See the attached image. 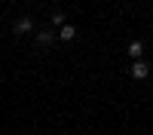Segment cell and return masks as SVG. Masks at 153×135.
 <instances>
[{"instance_id":"6da1fadb","label":"cell","mask_w":153,"mask_h":135,"mask_svg":"<svg viewBox=\"0 0 153 135\" xmlns=\"http://www.w3.org/2000/svg\"><path fill=\"white\" fill-rule=\"evenodd\" d=\"M132 77H135V80H147V77H150V65H147L144 58H138L135 65H132Z\"/></svg>"},{"instance_id":"7a4b0ae2","label":"cell","mask_w":153,"mask_h":135,"mask_svg":"<svg viewBox=\"0 0 153 135\" xmlns=\"http://www.w3.org/2000/svg\"><path fill=\"white\" fill-rule=\"evenodd\" d=\"M74 37H76V28H74V25H61V28H58V40H65V43H71Z\"/></svg>"},{"instance_id":"3957f363","label":"cell","mask_w":153,"mask_h":135,"mask_svg":"<svg viewBox=\"0 0 153 135\" xmlns=\"http://www.w3.org/2000/svg\"><path fill=\"white\" fill-rule=\"evenodd\" d=\"M141 52H144V43H141V40H132V43H129V55L138 61V58H141Z\"/></svg>"},{"instance_id":"277c9868","label":"cell","mask_w":153,"mask_h":135,"mask_svg":"<svg viewBox=\"0 0 153 135\" xmlns=\"http://www.w3.org/2000/svg\"><path fill=\"white\" fill-rule=\"evenodd\" d=\"M31 28H34V25H31V19H19V22H16V28H12V31H16V34H28Z\"/></svg>"},{"instance_id":"5b68a950","label":"cell","mask_w":153,"mask_h":135,"mask_svg":"<svg viewBox=\"0 0 153 135\" xmlns=\"http://www.w3.org/2000/svg\"><path fill=\"white\" fill-rule=\"evenodd\" d=\"M52 40H55V34H49V31H43V34H37V43H40V46H49Z\"/></svg>"}]
</instances>
